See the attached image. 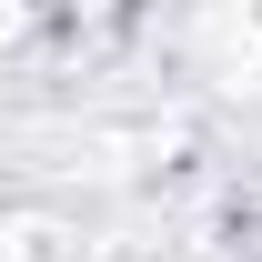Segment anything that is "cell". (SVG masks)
Instances as JSON below:
<instances>
[{"instance_id":"1","label":"cell","mask_w":262,"mask_h":262,"mask_svg":"<svg viewBox=\"0 0 262 262\" xmlns=\"http://www.w3.org/2000/svg\"><path fill=\"white\" fill-rule=\"evenodd\" d=\"M10 40H20V10H0V51H10Z\"/></svg>"}]
</instances>
